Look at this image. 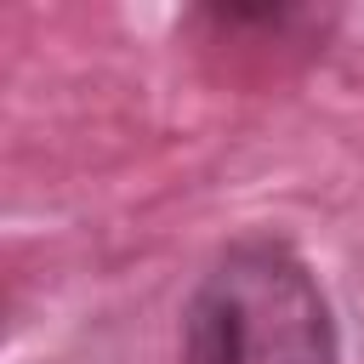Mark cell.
<instances>
[{
  "mask_svg": "<svg viewBox=\"0 0 364 364\" xmlns=\"http://www.w3.org/2000/svg\"><path fill=\"white\" fill-rule=\"evenodd\" d=\"M182 364H341L313 267L279 239L222 250L182 313Z\"/></svg>",
  "mask_w": 364,
  "mask_h": 364,
  "instance_id": "obj_1",
  "label": "cell"
}]
</instances>
